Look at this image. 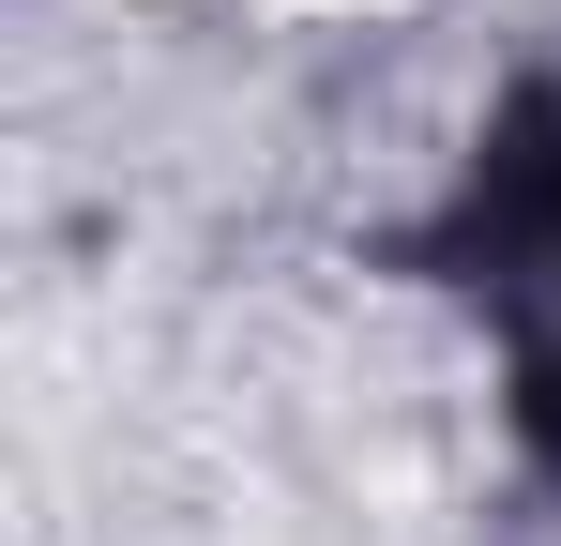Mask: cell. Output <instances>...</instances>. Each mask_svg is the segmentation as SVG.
Listing matches in <instances>:
<instances>
[{
	"label": "cell",
	"instance_id": "cell-1",
	"mask_svg": "<svg viewBox=\"0 0 561 546\" xmlns=\"http://www.w3.org/2000/svg\"><path fill=\"white\" fill-rule=\"evenodd\" d=\"M410 273L470 304V334L501 350V410L561 486V77H516L470 122L456 182L410 228Z\"/></svg>",
	"mask_w": 561,
	"mask_h": 546
}]
</instances>
